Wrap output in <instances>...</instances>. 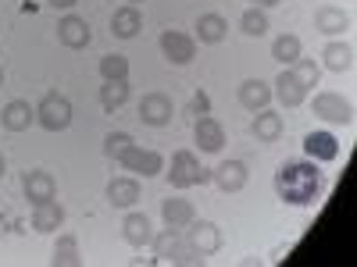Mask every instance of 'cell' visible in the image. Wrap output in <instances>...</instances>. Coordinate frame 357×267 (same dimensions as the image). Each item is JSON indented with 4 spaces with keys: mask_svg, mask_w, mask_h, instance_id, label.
<instances>
[{
    "mask_svg": "<svg viewBox=\"0 0 357 267\" xmlns=\"http://www.w3.org/2000/svg\"><path fill=\"white\" fill-rule=\"evenodd\" d=\"M275 193L282 203H293V207H307L318 200L321 193V171L314 161H286L279 171H275Z\"/></svg>",
    "mask_w": 357,
    "mask_h": 267,
    "instance_id": "obj_1",
    "label": "cell"
},
{
    "mask_svg": "<svg viewBox=\"0 0 357 267\" xmlns=\"http://www.w3.org/2000/svg\"><path fill=\"white\" fill-rule=\"evenodd\" d=\"M22 193H25V200L29 203H47V200H54V193H57V186H54V175L50 171H43V168H36V171H25V178H22Z\"/></svg>",
    "mask_w": 357,
    "mask_h": 267,
    "instance_id": "obj_11",
    "label": "cell"
},
{
    "mask_svg": "<svg viewBox=\"0 0 357 267\" xmlns=\"http://www.w3.org/2000/svg\"><path fill=\"white\" fill-rule=\"evenodd\" d=\"M225 33H229V22H225L222 15H200V18H197V36H200V43H222Z\"/></svg>",
    "mask_w": 357,
    "mask_h": 267,
    "instance_id": "obj_27",
    "label": "cell"
},
{
    "mask_svg": "<svg viewBox=\"0 0 357 267\" xmlns=\"http://www.w3.org/2000/svg\"><path fill=\"white\" fill-rule=\"evenodd\" d=\"M129 4H139V0H129Z\"/></svg>",
    "mask_w": 357,
    "mask_h": 267,
    "instance_id": "obj_39",
    "label": "cell"
},
{
    "mask_svg": "<svg viewBox=\"0 0 357 267\" xmlns=\"http://www.w3.org/2000/svg\"><path fill=\"white\" fill-rule=\"evenodd\" d=\"M0 122H4L8 132H25L36 122V107H29L25 100H11L4 111H0Z\"/></svg>",
    "mask_w": 357,
    "mask_h": 267,
    "instance_id": "obj_16",
    "label": "cell"
},
{
    "mask_svg": "<svg viewBox=\"0 0 357 267\" xmlns=\"http://www.w3.org/2000/svg\"><path fill=\"white\" fill-rule=\"evenodd\" d=\"M151 246H154L158 260H165V264H200L204 260V253H197L190 246V239H183L178 228H168V225H165L161 235H154V239H151Z\"/></svg>",
    "mask_w": 357,
    "mask_h": 267,
    "instance_id": "obj_2",
    "label": "cell"
},
{
    "mask_svg": "<svg viewBox=\"0 0 357 267\" xmlns=\"http://www.w3.org/2000/svg\"><path fill=\"white\" fill-rule=\"evenodd\" d=\"M193 136H197V146H200L204 154H218L222 146H225V129H222L218 118H211V114H200L197 118Z\"/></svg>",
    "mask_w": 357,
    "mask_h": 267,
    "instance_id": "obj_9",
    "label": "cell"
},
{
    "mask_svg": "<svg viewBox=\"0 0 357 267\" xmlns=\"http://www.w3.org/2000/svg\"><path fill=\"white\" fill-rule=\"evenodd\" d=\"M240 29H243L247 36H264V33H268V15H264V11H257V8H250V11H243Z\"/></svg>",
    "mask_w": 357,
    "mask_h": 267,
    "instance_id": "obj_31",
    "label": "cell"
},
{
    "mask_svg": "<svg viewBox=\"0 0 357 267\" xmlns=\"http://www.w3.org/2000/svg\"><path fill=\"white\" fill-rule=\"evenodd\" d=\"M139 29H143V18H139V8L136 4H126V8H118L111 15V33L118 40H132Z\"/></svg>",
    "mask_w": 357,
    "mask_h": 267,
    "instance_id": "obj_18",
    "label": "cell"
},
{
    "mask_svg": "<svg viewBox=\"0 0 357 267\" xmlns=\"http://www.w3.org/2000/svg\"><path fill=\"white\" fill-rule=\"evenodd\" d=\"M172 189H190V186H207L211 182V168H200L193 150H178L172 157V171H168Z\"/></svg>",
    "mask_w": 357,
    "mask_h": 267,
    "instance_id": "obj_3",
    "label": "cell"
},
{
    "mask_svg": "<svg viewBox=\"0 0 357 267\" xmlns=\"http://www.w3.org/2000/svg\"><path fill=\"white\" fill-rule=\"evenodd\" d=\"M250 132L257 136V143H275V139L282 136V118H279L275 111H268V107H264V111H257Z\"/></svg>",
    "mask_w": 357,
    "mask_h": 267,
    "instance_id": "obj_26",
    "label": "cell"
},
{
    "mask_svg": "<svg viewBox=\"0 0 357 267\" xmlns=\"http://www.w3.org/2000/svg\"><path fill=\"white\" fill-rule=\"evenodd\" d=\"M268 100H272V86H268L264 79H247L243 86H240V104L247 107V111H264L268 107Z\"/></svg>",
    "mask_w": 357,
    "mask_h": 267,
    "instance_id": "obj_21",
    "label": "cell"
},
{
    "mask_svg": "<svg viewBox=\"0 0 357 267\" xmlns=\"http://www.w3.org/2000/svg\"><path fill=\"white\" fill-rule=\"evenodd\" d=\"M118 164L129 168V171H136V175H143V178H154V175L165 171V157H161L158 150H143V146H136V143L122 154V161H118Z\"/></svg>",
    "mask_w": 357,
    "mask_h": 267,
    "instance_id": "obj_6",
    "label": "cell"
},
{
    "mask_svg": "<svg viewBox=\"0 0 357 267\" xmlns=\"http://www.w3.org/2000/svg\"><path fill=\"white\" fill-rule=\"evenodd\" d=\"M272 57H275L282 68H289L296 57H301V40H296V36H279V40L272 43Z\"/></svg>",
    "mask_w": 357,
    "mask_h": 267,
    "instance_id": "obj_29",
    "label": "cell"
},
{
    "mask_svg": "<svg viewBox=\"0 0 357 267\" xmlns=\"http://www.w3.org/2000/svg\"><path fill=\"white\" fill-rule=\"evenodd\" d=\"M57 40H61L68 50H82V47H89L93 33H89L86 18H79V15H65L61 22H57Z\"/></svg>",
    "mask_w": 357,
    "mask_h": 267,
    "instance_id": "obj_13",
    "label": "cell"
},
{
    "mask_svg": "<svg viewBox=\"0 0 357 267\" xmlns=\"http://www.w3.org/2000/svg\"><path fill=\"white\" fill-rule=\"evenodd\" d=\"M100 75H104V82L129 79V61H126L122 54H107V57H100Z\"/></svg>",
    "mask_w": 357,
    "mask_h": 267,
    "instance_id": "obj_30",
    "label": "cell"
},
{
    "mask_svg": "<svg viewBox=\"0 0 357 267\" xmlns=\"http://www.w3.org/2000/svg\"><path fill=\"white\" fill-rule=\"evenodd\" d=\"M50 260H54V267H79V264H82V257H79V239H75L72 232L57 235V243H54V253H50Z\"/></svg>",
    "mask_w": 357,
    "mask_h": 267,
    "instance_id": "obj_25",
    "label": "cell"
},
{
    "mask_svg": "<svg viewBox=\"0 0 357 267\" xmlns=\"http://www.w3.org/2000/svg\"><path fill=\"white\" fill-rule=\"evenodd\" d=\"M190 114H211V97H207L204 93V89H200V93H193V100H190Z\"/></svg>",
    "mask_w": 357,
    "mask_h": 267,
    "instance_id": "obj_34",
    "label": "cell"
},
{
    "mask_svg": "<svg viewBox=\"0 0 357 267\" xmlns=\"http://www.w3.org/2000/svg\"><path fill=\"white\" fill-rule=\"evenodd\" d=\"M304 154L314 164H329V161L340 157V143H336L333 132H307L304 136Z\"/></svg>",
    "mask_w": 357,
    "mask_h": 267,
    "instance_id": "obj_12",
    "label": "cell"
},
{
    "mask_svg": "<svg viewBox=\"0 0 357 267\" xmlns=\"http://www.w3.org/2000/svg\"><path fill=\"white\" fill-rule=\"evenodd\" d=\"M129 100V79H111L100 86V107L104 111H118Z\"/></svg>",
    "mask_w": 357,
    "mask_h": 267,
    "instance_id": "obj_28",
    "label": "cell"
},
{
    "mask_svg": "<svg viewBox=\"0 0 357 267\" xmlns=\"http://www.w3.org/2000/svg\"><path fill=\"white\" fill-rule=\"evenodd\" d=\"M314 29L325 33V36H340V33L350 29V15L340 11V8H318L314 11Z\"/></svg>",
    "mask_w": 357,
    "mask_h": 267,
    "instance_id": "obj_23",
    "label": "cell"
},
{
    "mask_svg": "<svg viewBox=\"0 0 357 267\" xmlns=\"http://www.w3.org/2000/svg\"><path fill=\"white\" fill-rule=\"evenodd\" d=\"M161 54H165V61H172V65H190L197 57V40L168 29V33H161Z\"/></svg>",
    "mask_w": 357,
    "mask_h": 267,
    "instance_id": "obj_8",
    "label": "cell"
},
{
    "mask_svg": "<svg viewBox=\"0 0 357 267\" xmlns=\"http://www.w3.org/2000/svg\"><path fill=\"white\" fill-rule=\"evenodd\" d=\"M272 97H279V104H282V107H301V104L307 100V86H304L301 79H296V72H293V68H282V72H279V79H275Z\"/></svg>",
    "mask_w": 357,
    "mask_h": 267,
    "instance_id": "obj_10",
    "label": "cell"
},
{
    "mask_svg": "<svg viewBox=\"0 0 357 267\" xmlns=\"http://www.w3.org/2000/svg\"><path fill=\"white\" fill-rule=\"evenodd\" d=\"M139 118H143V125H154V129L168 125L172 122V100L165 93H146L139 100Z\"/></svg>",
    "mask_w": 357,
    "mask_h": 267,
    "instance_id": "obj_14",
    "label": "cell"
},
{
    "mask_svg": "<svg viewBox=\"0 0 357 267\" xmlns=\"http://www.w3.org/2000/svg\"><path fill=\"white\" fill-rule=\"evenodd\" d=\"M186 228H190V232H186V239H190V246H193L197 253L211 257V253L222 250V228H218L215 221H197V218H193Z\"/></svg>",
    "mask_w": 357,
    "mask_h": 267,
    "instance_id": "obj_7",
    "label": "cell"
},
{
    "mask_svg": "<svg viewBox=\"0 0 357 267\" xmlns=\"http://www.w3.org/2000/svg\"><path fill=\"white\" fill-rule=\"evenodd\" d=\"M289 68L296 72V79H301L307 89H311V86H318V79H321V68H318L314 61H307V57H296V61H293Z\"/></svg>",
    "mask_w": 357,
    "mask_h": 267,
    "instance_id": "obj_33",
    "label": "cell"
},
{
    "mask_svg": "<svg viewBox=\"0 0 357 267\" xmlns=\"http://www.w3.org/2000/svg\"><path fill=\"white\" fill-rule=\"evenodd\" d=\"M136 200H139V182L136 178L122 175V178H111L107 182V203L111 207H132Z\"/></svg>",
    "mask_w": 357,
    "mask_h": 267,
    "instance_id": "obj_22",
    "label": "cell"
},
{
    "mask_svg": "<svg viewBox=\"0 0 357 267\" xmlns=\"http://www.w3.org/2000/svg\"><path fill=\"white\" fill-rule=\"evenodd\" d=\"M132 146V136L129 132H111L107 139H104V154L111 157V161H122V154Z\"/></svg>",
    "mask_w": 357,
    "mask_h": 267,
    "instance_id": "obj_32",
    "label": "cell"
},
{
    "mask_svg": "<svg viewBox=\"0 0 357 267\" xmlns=\"http://www.w3.org/2000/svg\"><path fill=\"white\" fill-rule=\"evenodd\" d=\"M4 168H8V164H4V157H0V178H4Z\"/></svg>",
    "mask_w": 357,
    "mask_h": 267,
    "instance_id": "obj_37",
    "label": "cell"
},
{
    "mask_svg": "<svg viewBox=\"0 0 357 267\" xmlns=\"http://www.w3.org/2000/svg\"><path fill=\"white\" fill-rule=\"evenodd\" d=\"M211 182H218L222 193H240L247 186V164L243 161H222L211 171Z\"/></svg>",
    "mask_w": 357,
    "mask_h": 267,
    "instance_id": "obj_15",
    "label": "cell"
},
{
    "mask_svg": "<svg viewBox=\"0 0 357 267\" xmlns=\"http://www.w3.org/2000/svg\"><path fill=\"white\" fill-rule=\"evenodd\" d=\"M311 111L321 118V122H329V125H354V104L343 93H333V89L314 93Z\"/></svg>",
    "mask_w": 357,
    "mask_h": 267,
    "instance_id": "obj_5",
    "label": "cell"
},
{
    "mask_svg": "<svg viewBox=\"0 0 357 267\" xmlns=\"http://www.w3.org/2000/svg\"><path fill=\"white\" fill-rule=\"evenodd\" d=\"M254 4H261V8H275L279 0H254Z\"/></svg>",
    "mask_w": 357,
    "mask_h": 267,
    "instance_id": "obj_36",
    "label": "cell"
},
{
    "mask_svg": "<svg viewBox=\"0 0 357 267\" xmlns=\"http://www.w3.org/2000/svg\"><path fill=\"white\" fill-rule=\"evenodd\" d=\"M61 225H65V207L57 200H47V203L33 207V228L36 232H57Z\"/></svg>",
    "mask_w": 357,
    "mask_h": 267,
    "instance_id": "obj_19",
    "label": "cell"
},
{
    "mask_svg": "<svg viewBox=\"0 0 357 267\" xmlns=\"http://www.w3.org/2000/svg\"><path fill=\"white\" fill-rule=\"evenodd\" d=\"M122 235H126V243H129V246H136V250L151 246V239H154L151 218H146V214H129V218L122 221Z\"/></svg>",
    "mask_w": 357,
    "mask_h": 267,
    "instance_id": "obj_20",
    "label": "cell"
},
{
    "mask_svg": "<svg viewBox=\"0 0 357 267\" xmlns=\"http://www.w3.org/2000/svg\"><path fill=\"white\" fill-rule=\"evenodd\" d=\"M0 86H4V72H0Z\"/></svg>",
    "mask_w": 357,
    "mask_h": 267,
    "instance_id": "obj_38",
    "label": "cell"
},
{
    "mask_svg": "<svg viewBox=\"0 0 357 267\" xmlns=\"http://www.w3.org/2000/svg\"><path fill=\"white\" fill-rule=\"evenodd\" d=\"M161 218H165L168 228H186V225L197 218V211H193V203H190V200H183V196H168V200L161 203Z\"/></svg>",
    "mask_w": 357,
    "mask_h": 267,
    "instance_id": "obj_17",
    "label": "cell"
},
{
    "mask_svg": "<svg viewBox=\"0 0 357 267\" xmlns=\"http://www.w3.org/2000/svg\"><path fill=\"white\" fill-rule=\"evenodd\" d=\"M321 65L329 72H350L354 68V47L343 40H333L329 47L321 50Z\"/></svg>",
    "mask_w": 357,
    "mask_h": 267,
    "instance_id": "obj_24",
    "label": "cell"
},
{
    "mask_svg": "<svg viewBox=\"0 0 357 267\" xmlns=\"http://www.w3.org/2000/svg\"><path fill=\"white\" fill-rule=\"evenodd\" d=\"M36 125H43L47 132H65L72 125V104L61 93H47L36 104Z\"/></svg>",
    "mask_w": 357,
    "mask_h": 267,
    "instance_id": "obj_4",
    "label": "cell"
},
{
    "mask_svg": "<svg viewBox=\"0 0 357 267\" xmlns=\"http://www.w3.org/2000/svg\"><path fill=\"white\" fill-rule=\"evenodd\" d=\"M50 4H54V8H75L79 0H50Z\"/></svg>",
    "mask_w": 357,
    "mask_h": 267,
    "instance_id": "obj_35",
    "label": "cell"
}]
</instances>
